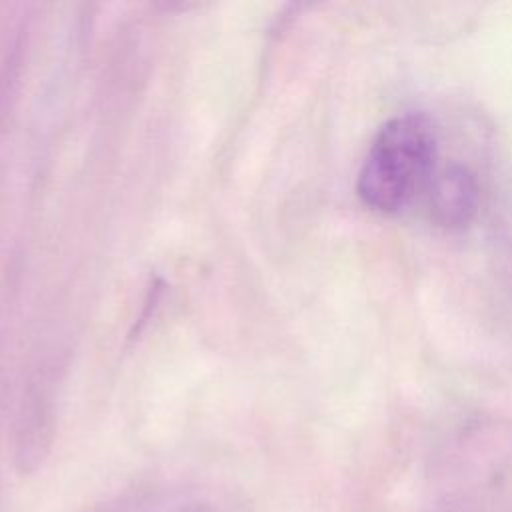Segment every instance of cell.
Here are the masks:
<instances>
[{
    "label": "cell",
    "mask_w": 512,
    "mask_h": 512,
    "mask_svg": "<svg viewBox=\"0 0 512 512\" xmlns=\"http://www.w3.org/2000/svg\"><path fill=\"white\" fill-rule=\"evenodd\" d=\"M424 194L430 218L446 230L468 226L478 210L476 178L462 164L436 168Z\"/></svg>",
    "instance_id": "obj_2"
},
{
    "label": "cell",
    "mask_w": 512,
    "mask_h": 512,
    "mask_svg": "<svg viewBox=\"0 0 512 512\" xmlns=\"http://www.w3.org/2000/svg\"><path fill=\"white\" fill-rule=\"evenodd\" d=\"M436 168V134L428 118L398 114L376 132L356 192L368 208L396 214L426 190Z\"/></svg>",
    "instance_id": "obj_1"
}]
</instances>
